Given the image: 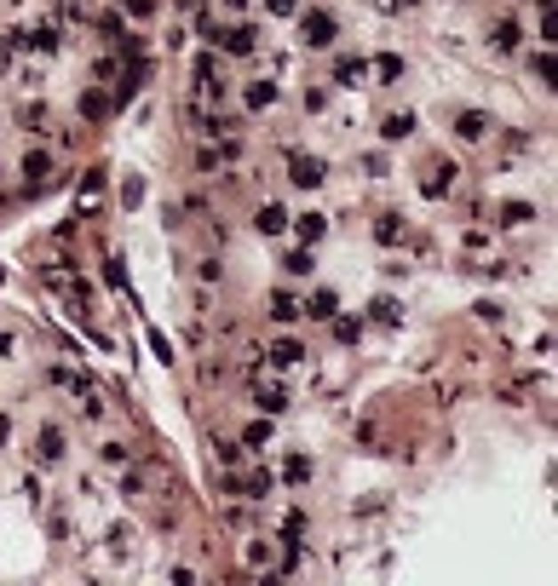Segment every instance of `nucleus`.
<instances>
[{"label":"nucleus","mask_w":558,"mask_h":586,"mask_svg":"<svg viewBox=\"0 0 558 586\" xmlns=\"http://www.w3.org/2000/svg\"><path fill=\"white\" fill-rule=\"evenodd\" d=\"M271 316H276V322H299V293L294 288H276L271 293Z\"/></svg>","instance_id":"nucleus-21"},{"label":"nucleus","mask_w":558,"mask_h":586,"mask_svg":"<svg viewBox=\"0 0 558 586\" xmlns=\"http://www.w3.org/2000/svg\"><path fill=\"white\" fill-rule=\"evenodd\" d=\"M6 437H12V420H6V414H0V448H6Z\"/></svg>","instance_id":"nucleus-42"},{"label":"nucleus","mask_w":558,"mask_h":586,"mask_svg":"<svg viewBox=\"0 0 558 586\" xmlns=\"http://www.w3.org/2000/svg\"><path fill=\"white\" fill-rule=\"evenodd\" d=\"M329 322H334V339H339V345H357V339H363V316H329Z\"/></svg>","instance_id":"nucleus-28"},{"label":"nucleus","mask_w":558,"mask_h":586,"mask_svg":"<svg viewBox=\"0 0 558 586\" xmlns=\"http://www.w3.org/2000/svg\"><path fill=\"white\" fill-rule=\"evenodd\" d=\"M46 173H52V155H46V150H23V185L41 190V185H46Z\"/></svg>","instance_id":"nucleus-16"},{"label":"nucleus","mask_w":558,"mask_h":586,"mask_svg":"<svg viewBox=\"0 0 558 586\" xmlns=\"http://www.w3.org/2000/svg\"><path fill=\"white\" fill-rule=\"evenodd\" d=\"M311 271H317V253H311V248L283 253V276H311Z\"/></svg>","instance_id":"nucleus-24"},{"label":"nucleus","mask_w":558,"mask_h":586,"mask_svg":"<svg viewBox=\"0 0 558 586\" xmlns=\"http://www.w3.org/2000/svg\"><path fill=\"white\" fill-rule=\"evenodd\" d=\"M299 6H306V0H265V12H271V18H294Z\"/></svg>","instance_id":"nucleus-40"},{"label":"nucleus","mask_w":558,"mask_h":586,"mask_svg":"<svg viewBox=\"0 0 558 586\" xmlns=\"http://www.w3.org/2000/svg\"><path fill=\"white\" fill-rule=\"evenodd\" d=\"M334 311H339L334 288H317V293H311V299H299V316H317V322H329Z\"/></svg>","instance_id":"nucleus-18"},{"label":"nucleus","mask_w":558,"mask_h":586,"mask_svg":"<svg viewBox=\"0 0 558 586\" xmlns=\"http://www.w3.org/2000/svg\"><path fill=\"white\" fill-rule=\"evenodd\" d=\"M478 322H483V328H501V322H506V305L483 299V305H478Z\"/></svg>","instance_id":"nucleus-37"},{"label":"nucleus","mask_w":558,"mask_h":586,"mask_svg":"<svg viewBox=\"0 0 558 586\" xmlns=\"http://www.w3.org/2000/svg\"><path fill=\"white\" fill-rule=\"evenodd\" d=\"M380 139H386V144L415 139V109H392V115H380Z\"/></svg>","instance_id":"nucleus-11"},{"label":"nucleus","mask_w":558,"mask_h":586,"mask_svg":"<svg viewBox=\"0 0 558 586\" xmlns=\"http://www.w3.org/2000/svg\"><path fill=\"white\" fill-rule=\"evenodd\" d=\"M35 455H41V466H58V460H64V425H46Z\"/></svg>","instance_id":"nucleus-19"},{"label":"nucleus","mask_w":558,"mask_h":586,"mask_svg":"<svg viewBox=\"0 0 558 586\" xmlns=\"http://www.w3.org/2000/svg\"><path fill=\"white\" fill-rule=\"evenodd\" d=\"M455 132H460V139H466V144H483V139H490V132H495V121L483 115V109H466V115L455 121Z\"/></svg>","instance_id":"nucleus-15"},{"label":"nucleus","mask_w":558,"mask_h":586,"mask_svg":"<svg viewBox=\"0 0 558 586\" xmlns=\"http://www.w3.org/2000/svg\"><path fill=\"white\" fill-rule=\"evenodd\" d=\"M253 230H259V236H283V230H288V207L283 202H265L259 213H253Z\"/></svg>","instance_id":"nucleus-14"},{"label":"nucleus","mask_w":558,"mask_h":586,"mask_svg":"<svg viewBox=\"0 0 558 586\" xmlns=\"http://www.w3.org/2000/svg\"><path fill=\"white\" fill-rule=\"evenodd\" d=\"M213 46H225L230 58H253V52H259V29H253V23H230V29H219Z\"/></svg>","instance_id":"nucleus-6"},{"label":"nucleus","mask_w":558,"mask_h":586,"mask_svg":"<svg viewBox=\"0 0 558 586\" xmlns=\"http://www.w3.org/2000/svg\"><path fill=\"white\" fill-rule=\"evenodd\" d=\"M530 218H536V207H530V202H506V207H501V225H513V230L530 225Z\"/></svg>","instance_id":"nucleus-33"},{"label":"nucleus","mask_w":558,"mask_h":586,"mask_svg":"<svg viewBox=\"0 0 558 586\" xmlns=\"http://www.w3.org/2000/svg\"><path fill=\"white\" fill-rule=\"evenodd\" d=\"M299 18V46H306V52H323V46H334V12H323V6H299L294 12Z\"/></svg>","instance_id":"nucleus-3"},{"label":"nucleus","mask_w":558,"mask_h":586,"mask_svg":"<svg viewBox=\"0 0 558 586\" xmlns=\"http://www.w3.org/2000/svg\"><path fill=\"white\" fill-rule=\"evenodd\" d=\"M52 385H64V391H92V374H87V368H69V362H58V368H52Z\"/></svg>","instance_id":"nucleus-23"},{"label":"nucleus","mask_w":558,"mask_h":586,"mask_svg":"<svg viewBox=\"0 0 558 586\" xmlns=\"http://www.w3.org/2000/svg\"><path fill=\"white\" fill-rule=\"evenodd\" d=\"M104 541H110V552H116V558H127V552H132V529H127V523H116Z\"/></svg>","instance_id":"nucleus-35"},{"label":"nucleus","mask_w":558,"mask_h":586,"mask_svg":"<svg viewBox=\"0 0 558 586\" xmlns=\"http://www.w3.org/2000/svg\"><path fill=\"white\" fill-rule=\"evenodd\" d=\"M225 6H236V12H242V6H253V0H225Z\"/></svg>","instance_id":"nucleus-43"},{"label":"nucleus","mask_w":558,"mask_h":586,"mask_svg":"<svg viewBox=\"0 0 558 586\" xmlns=\"http://www.w3.org/2000/svg\"><path fill=\"white\" fill-rule=\"evenodd\" d=\"M276 98H283V87H276L271 75H259V81H248V87H242V104H248L253 115H259V109H271Z\"/></svg>","instance_id":"nucleus-9"},{"label":"nucleus","mask_w":558,"mask_h":586,"mask_svg":"<svg viewBox=\"0 0 558 586\" xmlns=\"http://www.w3.org/2000/svg\"><path fill=\"white\" fill-rule=\"evenodd\" d=\"M248 380H253V408H259V414H271V420H276V414H288V402H294V397H288L283 380L265 374V362H248Z\"/></svg>","instance_id":"nucleus-1"},{"label":"nucleus","mask_w":558,"mask_h":586,"mask_svg":"<svg viewBox=\"0 0 558 586\" xmlns=\"http://www.w3.org/2000/svg\"><path fill=\"white\" fill-rule=\"evenodd\" d=\"M12 46H23V52H41V58H52V52H64V23H35V29H23Z\"/></svg>","instance_id":"nucleus-5"},{"label":"nucleus","mask_w":558,"mask_h":586,"mask_svg":"<svg viewBox=\"0 0 558 586\" xmlns=\"http://www.w3.org/2000/svg\"><path fill=\"white\" fill-rule=\"evenodd\" d=\"M306 362V345L299 339H276L271 351H265V368H299Z\"/></svg>","instance_id":"nucleus-13"},{"label":"nucleus","mask_w":558,"mask_h":586,"mask_svg":"<svg viewBox=\"0 0 558 586\" xmlns=\"http://www.w3.org/2000/svg\"><path fill=\"white\" fill-rule=\"evenodd\" d=\"M46 121H52V109H46L41 98H29V104H23V127H29V132H46Z\"/></svg>","instance_id":"nucleus-32"},{"label":"nucleus","mask_w":558,"mask_h":586,"mask_svg":"<svg viewBox=\"0 0 558 586\" xmlns=\"http://www.w3.org/2000/svg\"><path fill=\"white\" fill-rule=\"evenodd\" d=\"M374 75H380L386 81V87H397V81H403V58H397V52H380V58H374Z\"/></svg>","instance_id":"nucleus-27"},{"label":"nucleus","mask_w":558,"mask_h":586,"mask_svg":"<svg viewBox=\"0 0 558 586\" xmlns=\"http://www.w3.org/2000/svg\"><path fill=\"white\" fill-rule=\"evenodd\" d=\"M490 41H495V52H518V46H524V29H518V18H501Z\"/></svg>","instance_id":"nucleus-20"},{"label":"nucleus","mask_w":558,"mask_h":586,"mask_svg":"<svg viewBox=\"0 0 558 586\" xmlns=\"http://www.w3.org/2000/svg\"><path fill=\"white\" fill-rule=\"evenodd\" d=\"M213 448H219V466H242V455H248L242 443H213Z\"/></svg>","instance_id":"nucleus-39"},{"label":"nucleus","mask_w":558,"mask_h":586,"mask_svg":"<svg viewBox=\"0 0 558 586\" xmlns=\"http://www.w3.org/2000/svg\"><path fill=\"white\" fill-rule=\"evenodd\" d=\"M311 529V518H306V511H283V546H306V541H299V535H306Z\"/></svg>","instance_id":"nucleus-25"},{"label":"nucleus","mask_w":558,"mask_h":586,"mask_svg":"<svg viewBox=\"0 0 558 586\" xmlns=\"http://www.w3.org/2000/svg\"><path fill=\"white\" fill-rule=\"evenodd\" d=\"M403 236H409L403 213H380V218H374V242H380V248H397Z\"/></svg>","instance_id":"nucleus-17"},{"label":"nucleus","mask_w":558,"mask_h":586,"mask_svg":"<svg viewBox=\"0 0 558 586\" xmlns=\"http://www.w3.org/2000/svg\"><path fill=\"white\" fill-rule=\"evenodd\" d=\"M323 178H329L323 155H311V150H294V155H288V185H294V190H323Z\"/></svg>","instance_id":"nucleus-4"},{"label":"nucleus","mask_w":558,"mask_h":586,"mask_svg":"<svg viewBox=\"0 0 558 586\" xmlns=\"http://www.w3.org/2000/svg\"><path fill=\"white\" fill-rule=\"evenodd\" d=\"M81 420H87V425H104V420H110V402H104L99 391H81Z\"/></svg>","instance_id":"nucleus-26"},{"label":"nucleus","mask_w":558,"mask_h":586,"mask_svg":"<svg viewBox=\"0 0 558 586\" xmlns=\"http://www.w3.org/2000/svg\"><path fill=\"white\" fill-rule=\"evenodd\" d=\"M248 569H271V541H259V535L248 541Z\"/></svg>","instance_id":"nucleus-34"},{"label":"nucleus","mask_w":558,"mask_h":586,"mask_svg":"<svg viewBox=\"0 0 558 586\" xmlns=\"http://www.w3.org/2000/svg\"><path fill=\"white\" fill-rule=\"evenodd\" d=\"M104 109H110V98H104V92H81V115H87V121H99Z\"/></svg>","instance_id":"nucleus-36"},{"label":"nucleus","mask_w":558,"mask_h":586,"mask_svg":"<svg viewBox=\"0 0 558 586\" xmlns=\"http://www.w3.org/2000/svg\"><path fill=\"white\" fill-rule=\"evenodd\" d=\"M455 173H460L455 162H432L426 178H420V195H426V202H443V195H455Z\"/></svg>","instance_id":"nucleus-7"},{"label":"nucleus","mask_w":558,"mask_h":586,"mask_svg":"<svg viewBox=\"0 0 558 586\" xmlns=\"http://www.w3.org/2000/svg\"><path fill=\"white\" fill-rule=\"evenodd\" d=\"M196 132H208V139H230V132H236V115H219V109H213V115H202Z\"/></svg>","instance_id":"nucleus-30"},{"label":"nucleus","mask_w":558,"mask_h":586,"mask_svg":"<svg viewBox=\"0 0 558 586\" xmlns=\"http://www.w3.org/2000/svg\"><path fill=\"white\" fill-rule=\"evenodd\" d=\"M219 488H225V495H236V500H248V506H259V500L276 488V478H271L265 466H259V471H236V466H225Z\"/></svg>","instance_id":"nucleus-2"},{"label":"nucleus","mask_w":558,"mask_h":586,"mask_svg":"<svg viewBox=\"0 0 558 586\" xmlns=\"http://www.w3.org/2000/svg\"><path fill=\"white\" fill-rule=\"evenodd\" d=\"M283 483H294V488L311 483V455H288L283 460Z\"/></svg>","instance_id":"nucleus-29"},{"label":"nucleus","mask_w":558,"mask_h":586,"mask_svg":"<svg viewBox=\"0 0 558 586\" xmlns=\"http://www.w3.org/2000/svg\"><path fill=\"white\" fill-rule=\"evenodd\" d=\"M271 437H276L271 414H253V420L242 425V437H236V443H242V448H253V455H259V448H271Z\"/></svg>","instance_id":"nucleus-10"},{"label":"nucleus","mask_w":558,"mask_h":586,"mask_svg":"<svg viewBox=\"0 0 558 586\" xmlns=\"http://www.w3.org/2000/svg\"><path fill=\"white\" fill-rule=\"evenodd\" d=\"M299 104H306L311 115H317V109H329V92H323V87H306V98H299Z\"/></svg>","instance_id":"nucleus-41"},{"label":"nucleus","mask_w":558,"mask_h":586,"mask_svg":"<svg viewBox=\"0 0 558 586\" xmlns=\"http://www.w3.org/2000/svg\"><path fill=\"white\" fill-rule=\"evenodd\" d=\"M99 466H110V471L132 466V448H127V443H116V437H104V443H99Z\"/></svg>","instance_id":"nucleus-22"},{"label":"nucleus","mask_w":558,"mask_h":586,"mask_svg":"<svg viewBox=\"0 0 558 586\" xmlns=\"http://www.w3.org/2000/svg\"><path fill=\"white\" fill-rule=\"evenodd\" d=\"M288 230L299 236V248H317L323 236H329V213H317V207H306L299 218H288Z\"/></svg>","instance_id":"nucleus-8"},{"label":"nucleus","mask_w":558,"mask_h":586,"mask_svg":"<svg viewBox=\"0 0 558 586\" xmlns=\"http://www.w3.org/2000/svg\"><path fill=\"white\" fill-rule=\"evenodd\" d=\"M369 311H374V322H386V328H392V322H403V305H397L392 293H380V299H374Z\"/></svg>","instance_id":"nucleus-31"},{"label":"nucleus","mask_w":558,"mask_h":586,"mask_svg":"<svg viewBox=\"0 0 558 586\" xmlns=\"http://www.w3.org/2000/svg\"><path fill=\"white\" fill-rule=\"evenodd\" d=\"M219 29H225V23H219V18H213V12H202V18H196V35H202V41H208V46H213V41H219Z\"/></svg>","instance_id":"nucleus-38"},{"label":"nucleus","mask_w":558,"mask_h":586,"mask_svg":"<svg viewBox=\"0 0 558 586\" xmlns=\"http://www.w3.org/2000/svg\"><path fill=\"white\" fill-rule=\"evenodd\" d=\"M363 75H369V58H357V52H346V58H334V87H363Z\"/></svg>","instance_id":"nucleus-12"}]
</instances>
